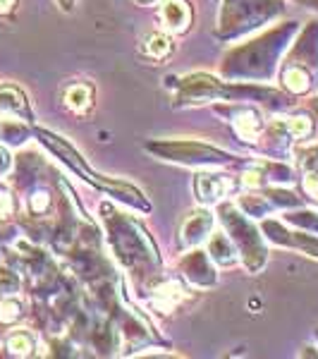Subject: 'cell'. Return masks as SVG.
Masks as SVG:
<instances>
[{
  "label": "cell",
  "instance_id": "1",
  "mask_svg": "<svg viewBox=\"0 0 318 359\" xmlns=\"http://www.w3.org/2000/svg\"><path fill=\"white\" fill-rule=\"evenodd\" d=\"M240 101V98H265L270 103H282V98L273 89H263V86H235L223 84L218 79L208 77V74H192V77L182 79V94L180 101L184 103H199V101Z\"/></svg>",
  "mask_w": 318,
  "mask_h": 359
},
{
  "label": "cell",
  "instance_id": "2",
  "mask_svg": "<svg viewBox=\"0 0 318 359\" xmlns=\"http://www.w3.org/2000/svg\"><path fill=\"white\" fill-rule=\"evenodd\" d=\"M294 32V25L285 27V29H275V32L265 34L263 39L254 41L256 46L251 48H244V50H235L228 60H240L235 65H225V72L228 74H244V77H265V74L273 69V60L275 55L282 50L285 46V39L292 36Z\"/></svg>",
  "mask_w": 318,
  "mask_h": 359
},
{
  "label": "cell",
  "instance_id": "3",
  "mask_svg": "<svg viewBox=\"0 0 318 359\" xmlns=\"http://www.w3.org/2000/svg\"><path fill=\"white\" fill-rule=\"evenodd\" d=\"M39 137L43 139L46 144H48L50 149L57 154V156H62V161H65L67 165H72L74 170L82 175L86 182H91L94 187L98 189H103V192H111V194H118L120 199H125V201H130V204H134L139 208H144V211H148V201L144 199L141 192H137L132 184H123V182H115V180H108V177H101V175H96L91 168H86L84 163V158H79L77 151H74L72 147H67L65 142H62L60 137H55V135H50V132H39Z\"/></svg>",
  "mask_w": 318,
  "mask_h": 359
},
{
  "label": "cell",
  "instance_id": "4",
  "mask_svg": "<svg viewBox=\"0 0 318 359\" xmlns=\"http://www.w3.org/2000/svg\"><path fill=\"white\" fill-rule=\"evenodd\" d=\"M282 5L277 0H225L221 15V29L225 34H240L277 15Z\"/></svg>",
  "mask_w": 318,
  "mask_h": 359
},
{
  "label": "cell",
  "instance_id": "5",
  "mask_svg": "<svg viewBox=\"0 0 318 359\" xmlns=\"http://www.w3.org/2000/svg\"><path fill=\"white\" fill-rule=\"evenodd\" d=\"M223 223L228 228V233L233 235V240L237 242V247L242 249V257H244L247 266L251 271L261 269L265 262V249L261 245V237L256 230L251 228L233 206H223Z\"/></svg>",
  "mask_w": 318,
  "mask_h": 359
},
{
  "label": "cell",
  "instance_id": "6",
  "mask_svg": "<svg viewBox=\"0 0 318 359\" xmlns=\"http://www.w3.org/2000/svg\"><path fill=\"white\" fill-rule=\"evenodd\" d=\"M148 151L163 156L165 161H177L187 165H218L230 158L228 154L213 147H204L196 142H167V144H148Z\"/></svg>",
  "mask_w": 318,
  "mask_h": 359
},
{
  "label": "cell",
  "instance_id": "7",
  "mask_svg": "<svg viewBox=\"0 0 318 359\" xmlns=\"http://www.w3.org/2000/svg\"><path fill=\"white\" fill-rule=\"evenodd\" d=\"M213 228V216L208 211H194L192 216L184 221L180 230V245L182 247H196L206 240Z\"/></svg>",
  "mask_w": 318,
  "mask_h": 359
},
{
  "label": "cell",
  "instance_id": "8",
  "mask_svg": "<svg viewBox=\"0 0 318 359\" xmlns=\"http://www.w3.org/2000/svg\"><path fill=\"white\" fill-rule=\"evenodd\" d=\"M160 17L170 32H187L192 25V8L187 0H165L160 8Z\"/></svg>",
  "mask_w": 318,
  "mask_h": 359
},
{
  "label": "cell",
  "instance_id": "9",
  "mask_svg": "<svg viewBox=\"0 0 318 359\" xmlns=\"http://www.w3.org/2000/svg\"><path fill=\"white\" fill-rule=\"evenodd\" d=\"M194 189H196V196H199V199L204 201V204H213V201H218L221 196L228 194L230 182L223 175H211V172H201V175H196Z\"/></svg>",
  "mask_w": 318,
  "mask_h": 359
},
{
  "label": "cell",
  "instance_id": "10",
  "mask_svg": "<svg viewBox=\"0 0 318 359\" xmlns=\"http://www.w3.org/2000/svg\"><path fill=\"white\" fill-rule=\"evenodd\" d=\"M182 269L189 280L199 283V285H211V283L216 280V273H213V269H211V264H208V259L204 257V252L189 254V257L182 262Z\"/></svg>",
  "mask_w": 318,
  "mask_h": 359
},
{
  "label": "cell",
  "instance_id": "11",
  "mask_svg": "<svg viewBox=\"0 0 318 359\" xmlns=\"http://www.w3.org/2000/svg\"><path fill=\"white\" fill-rule=\"evenodd\" d=\"M0 108L5 113L13 115H27V98L17 86L13 84H0Z\"/></svg>",
  "mask_w": 318,
  "mask_h": 359
},
{
  "label": "cell",
  "instance_id": "12",
  "mask_svg": "<svg viewBox=\"0 0 318 359\" xmlns=\"http://www.w3.org/2000/svg\"><path fill=\"white\" fill-rule=\"evenodd\" d=\"M182 292H184V290H182L180 283L167 280V283H163V285H158V287L153 290V304L158 306L160 311H170L172 306H175V304L184 297Z\"/></svg>",
  "mask_w": 318,
  "mask_h": 359
},
{
  "label": "cell",
  "instance_id": "13",
  "mask_svg": "<svg viewBox=\"0 0 318 359\" xmlns=\"http://www.w3.org/2000/svg\"><path fill=\"white\" fill-rule=\"evenodd\" d=\"M91 101H94V89L89 84H74L65 91V103L74 113H84L86 108H91Z\"/></svg>",
  "mask_w": 318,
  "mask_h": 359
},
{
  "label": "cell",
  "instance_id": "14",
  "mask_svg": "<svg viewBox=\"0 0 318 359\" xmlns=\"http://www.w3.org/2000/svg\"><path fill=\"white\" fill-rule=\"evenodd\" d=\"M233 123L237 125V132H240L244 139H256L258 130H261V120H258V113L251 111V108H240L235 113Z\"/></svg>",
  "mask_w": 318,
  "mask_h": 359
},
{
  "label": "cell",
  "instance_id": "15",
  "mask_svg": "<svg viewBox=\"0 0 318 359\" xmlns=\"http://www.w3.org/2000/svg\"><path fill=\"white\" fill-rule=\"evenodd\" d=\"M208 254H211V257L216 259L218 264H223V266H230V264L237 262L233 242H230L223 233H216V235L211 237V245H208Z\"/></svg>",
  "mask_w": 318,
  "mask_h": 359
},
{
  "label": "cell",
  "instance_id": "16",
  "mask_svg": "<svg viewBox=\"0 0 318 359\" xmlns=\"http://www.w3.org/2000/svg\"><path fill=\"white\" fill-rule=\"evenodd\" d=\"M8 350L13 352L17 357H27L34 352V338L32 333L27 331H15L13 335L8 338Z\"/></svg>",
  "mask_w": 318,
  "mask_h": 359
},
{
  "label": "cell",
  "instance_id": "17",
  "mask_svg": "<svg viewBox=\"0 0 318 359\" xmlns=\"http://www.w3.org/2000/svg\"><path fill=\"white\" fill-rule=\"evenodd\" d=\"M146 53L153 55V57H165L172 53V41L170 36H165V34H153V36H148L146 41Z\"/></svg>",
  "mask_w": 318,
  "mask_h": 359
},
{
  "label": "cell",
  "instance_id": "18",
  "mask_svg": "<svg viewBox=\"0 0 318 359\" xmlns=\"http://www.w3.org/2000/svg\"><path fill=\"white\" fill-rule=\"evenodd\" d=\"M17 290H20V278H17L10 269H3V266H0V294L10 297V294H15Z\"/></svg>",
  "mask_w": 318,
  "mask_h": 359
},
{
  "label": "cell",
  "instance_id": "19",
  "mask_svg": "<svg viewBox=\"0 0 318 359\" xmlns=\"http://www.w3.org/2000/svg\"><path fill=\"white\" fill-rule=\"evenodd\" d=\"M287 127H290L292 137L297 139H306L311 135V130H314V123H311L306 115H297V118H292L290 123H287Z\"/></svg>",
  "mask_w": 318,
  "mask_h": 359
},
{
  "label": "cell",
  "instance_id": "20",
  "mask_svg": "<svg viewBox=\"0 0 318 359\" xmlns=\"http://www.w3.org/2000/svg\"><path fill=\"white\" fill-rule=\"evenodd\" d=\"M3 137L8 139V142L20 144L22 139L27 137V130H25V125H22L20 120H5V123H3Z\"/></svg>",
  "mask_w": 318,
  "mask_h": 359
},
{
  "label": "cell",
  "instance_id": "21",
  "mask_svg": "<svg viewBox=\"0 0 318 359\" xmlns=\"http://www.w3.org/2000/svg\"><path fill=\"white\" fill-rule=\"evenodd\" d=\"M15 318H20V304L13 302V299H5V302L0 304V321L10 323V321H15Z\"/></svg>",
  "mask_w": 318,
  "mask_h": 359
},
{
  "label": "cell",
  "instance_id": "22",
  "mask_svg": "<svg viewBox=\"0 0 318 359\" xmlns=\"http://www.w3.org/2000/svg\"><path fill=\"white\" fill-rule=\"evenodd\" d=\"M46 206H48V194L39 192V194H34V196H32V211H34V213H43V211H46Z\"/></svg>",
  "mask_w": 318,
  "mask_h": 359
},
{
  "label": "cell",
  "instance_id": "23",
  "mask_svg": "<svg viewBox=\"0 0 318 359\" xmlns=\"http://www.w3.org/2000/svg\"><path fill=\"white\" fill-rule=\"evenodd\" d=\"M13 208H15V204H13V196L0 192V218L10 216V213H13Z\"/></svg>",
  "mask_w": 318,
  "mask_h": 359
},
{
  "label": "cell",
  "instance_id": "24",
  "mask_svg": "<svg viewBox=\"0 0 318 359\" xmlns=\"http://www.w3.org/2000/svg\"><path fill=\"white\" fill-rule=\"evenodd\" d=\"M304 189L311 196H316V199H318V175H316V172H311V175L304 180Z\"/></svg>",
  "mask_w": 318,
  "mask_h": 359
},
{
  "label": "cell",
  "instance_id": "25",
  "mask_svg": "<svg viewBox=\"0 0 318 359\" xmlns=\"http://www.w3.org/2000/svg\"><path fill=\"white\" fill-rule=\"evenodd\" d=\"M10 168H13V158H10L8 149L0 147V175H5V172H8Z\"/></svg>",
  "mask_w": 318,
  "mask_h": 359
},
{
  "label": "cell",
  "instance_id": "26",
  "mask_svg": "<svg viewBox=\"0 0 318 359\" xmlns=\"http://www.w3.org/2000/svg\"><path fill=\"white\" fill-rule=\"evenodd\" d=\"M17 0H0V13H10L15 8Z\"/></svg>",
  "mask_w": 318,
  "mask_h": 359
},
{
  "label": "cell",
  "instance_id": "27",
  "mask_svg": "<svg viewBox=\"0 0 318 359\" xmlns=\"http://www.w3.org/2000/svg\"><path fill=\"white\" fill-rule=\"evenodd\" d=\"M57 3H60V8H62V10H72L74 0H57Z\"/></svg>",
  "mask_w": 318,
  "mask_h": 359
},
{
  "label": "cell",
  "instance_id": "28",
  "mask_svg": "<svg viewBox=\"0 0 318 359\" xmlns=\"http://www.w3.org/2000/svg\"><path fill=\"white\" fill-rule=\"evenodd\" d=\"M139 3H151V0H139Z\"/></svg>",
  "mask_w": 318,
  "mask_h": 359
}]
</instances>
